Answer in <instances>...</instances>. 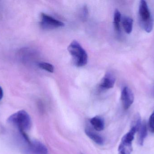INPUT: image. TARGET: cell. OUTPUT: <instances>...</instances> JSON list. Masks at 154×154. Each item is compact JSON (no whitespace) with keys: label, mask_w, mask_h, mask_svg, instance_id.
Instances as JSON below:
<instances>
[{"label":"cell","mask_w":154,"mask_h":154,"mask_svg":"<svg viewBox=\"0 0 154 154\" xmlns=\"http://www.w3.org/2000/svg\"><path fill=\"white\" fill-rule=\"evenodd\" d=\"M68 50L72 56L73 62L76 67H82L87 64L88 54L78 41H73L68 47Z\"/></svg>","instance_id":"3957f363"},{"label":"cell","mask_w":154,"mask_h":154,"mask_svg":"<svg viewBox=\"0 0 154 154\" xmlns=\"http://www.w3.org/2000/svg\"><path fill=\"white\" fill-rule=\"evenodd\" d=\"M141 124L140 115H136L130 131L125 134L121 139V143L119 146V154L132 153L133 150L132 142L134 138L135 135L139 130Z\"/></svg>","instance_id":"6da1fadb"},{"label":"cell","mask_w":154,"mask_h":154,"mask_svg":"<svg viewBox=\"0 0 154 154\" xmlns=\"http://www.w3.org/2000/svg\"><path fill=\"white\" fill-rule=\"evenodd\" d=\"M91 124L97 131H101L105 128V122L104 119L99 116H95L91 119Z\"/></svg>","instance_id":"9c48e42d"},{"label":"cell","mask_w":154,"mask_h":154,"mask_svg":"<svg viewBox=\"0 0 154 154\" xmlns=\"http://www.w3.org/2000/svg\"><path fill=\"white\" fill-rule=\"evenodd\" d=\"M40 25L43 29L49 30L63 27L65 25V24L48 14L42 13L41 14Z\"/></svg>","instance_id":"5b68a950"},{"label":"cell","mask_w":154,"mask_h":154,"mask_svg":"<svg viewBox=\"0 0 154 154\" xmlns=\"http://www.w3.org/2000/svg\"><path fill=\"white\" fill-rule=\"evenodd\" d=\"M82 12H83V17L84 19H86V17H87L88 14V10L87 8V6H84L83 8V10H82Z\"/></svg>","instance_id":"2e32d148"},{"label":"cell","mask_w":154,"mask_h":154,"mask_svg":"<svg viewBox=\"0 0 154 154\" xmlns=\"http://www.w3.org/2000/svg\"><path fill=\"white\" fill-rule=\"evenodd\" d=\"M138 18L140 25L146 32L150 33L153 29L154 22L148 5L145 1H141L138 9Z\"/></svg>","instance_id":"277c9868"},{"label":"cell","mask_w":154,"mask_h":154,"mask_svg":"<svg viewBox=\"0 0 154 154\" xmlns=\"http://www.w3.org/2000/svg\"><path fill=\"white\" fill-rule=\"evenodd\" d=\"M122 22L125 31L128 34H130L133 30V19L128 16H124L122 17Z\"/></svg>","instance_id":"7c38bea8"},{"label":"cell","mask_w":154,"mask_h":154,"mask_svg":"<svg viewBox=\"0 0 154 154\" xmlns=\"http://www.w3.org/2000/svg\"><path fill=\"white\" fill-rule=\"evenodd\" d=\"M149 126L150 131L154 133V111L149 118Z\"/></svg>","instance_id":"9a60e30c"},{"label":"cell","mask_w":154,"mask_h":154,"mask_svg":"<svg viewBox=\"0 0 154 154\" xmlns=\"http://www.w3.org/2000/svg\"><path fill=\"white\" fill-rule=\"evenodd\" d=\"M121 20V14L118 9H116L114 13V25L115 30L117 32L120 31V22Z\"/></svg>","instance_id":"4fadbf2b"},{"label":"cell","mask_w":154,"mask_h":154,"mask_svg":"<svg viewBox=\"0 0 154 154\" xmlns=\"http://www.w3.org/2000/svg\"><path fill=\"white\" fill-rule=\"evenodd\" d=\"M7 122L16 127L20 133H25L31 127V119L25 110H20L13 114L8 118Z\"/></svg>","instance_id":"7a4b0ae2"},{"label":"cell","mask_w":154,"mask_h":154,"mask_svg":"<svg viewBox=\"0 0 154 154\" xmlns=\"http://www.w3.org/2000/svg\"><path fill=\"white\" fill-rule=\"evenodd\" d=\"M116 82L115 77L109 72H107L101 80L99 87L101 89L109 90L114 87Z\"/></svg>","instance_id":"ba28073f"},{"label":"cell","mask_w":154,"mask_h":154,"mask_svg":"<svg viewBox=\"0 0 154 154\" xmlns=\"http://www.w3.org/2000/svg\"><path fill=\"white\" fill-rule=\"evenodd\" d=\"M38 66L42 69L48 72L53 73L54 71V67L52 64L48 62H41L38 64Z\"/></svg>","instance_id":"5bb4252c"},{"label":"cell","mask_w":154,"mask_h":154,"mask_svg":"<svg viewBox=\"0 0 154 154\" xmlns=\"http://www.w3.org/2000/svg\"><path fill=\"white\" fill-rule=\"evenodd\" d=\"M27 144V152L29 154H48L46 146L39 141L30 140L26 142Z\"/></svg>","instance_id":"8992f818"},{"label":"cell","mask_w":154,"mask_h":154,"mask_svg":"<svg viewBox=\"0 0 154 154\" xmlns=\"http://www.w3.org/2000/svg\"><path fill=\"white\" fill-rule=\"evenodd\" d=\"M138 137L137 142L140 145L143 146L144 142L145 139L147 135V126L145 123L141 124L138 131Z\"/></svg>","instance_id":"8fae6325"},{"label":"cell","mask_w":154,"mask_h":154,"mask_svg":"<svg viewBox=\"0 0 154 154\" xmlns=\"http://www.w3.org/2000/svg\"><path fill=\"white\" fill-rule=\"evenodd\" d=\"M134 97L131 90L127 86L125 87L121 92V100L123 108L127 110L134 102Z\"/></svg>","instance_id":"52a82bcc"},{"label":"cell","mask_w":154,"mask_h":154,"mask_svg":"<svg viewBox=\"0 0 154 154\" xmlns=\"http://www.w3.org/2000/svg\"><path fill=\"white\" fill-rule=\"evenodd\" d=\"M3 97V91L2 88L0 86V100L2 99Z\"/></svg>","instance_id":"e0dca14e"},{"label":"cell","mask_w":154,"mask_h":154,"mask_svg":"<svg viewBox=\"0 0 154 154\" xmlns=\"http://www.w3.org/2000/svg\"><path fill=\"white\" fill-rule=\"evenodd\" d=\"M85 132L87 136L97 144L101 145L104 143V139L98 134L89 128H86Z\"/></svg>","instance_id":"30bf717a"}]
</instances>
